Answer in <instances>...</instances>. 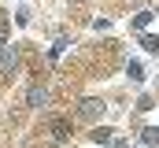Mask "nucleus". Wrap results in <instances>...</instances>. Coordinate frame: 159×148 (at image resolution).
<instances>
[{"label": "nucleus", "instance_id": "f257e3e1", "mask_svg": "<svg viewBox=\"0 0 159 148\" xmlns=\"http://www.w3.org/2000/svg\"><path fill=\"white\" fill-rule=\"evenodd\" d=\"M52 137L56 141H67L70 137V118H52Z\"/></svg>", "mask_w": 159, "mask_h": 148}, {"label": "nucleus", "instance_id": "f03ea898", "mask_svg": "<svg viewBox=\"0 0 159 148\" xmlns=\"http://www.w3.org/2000/svg\"><path fill=\"white\" fill-rule=\"evenodd\" d=\"M81 115H96V100H85L81 104Z\"/></svg>", "mask_w": 159, "mask_h": 148}, {"label": "nucleus", "instance_id": "7ed1b4c3", "mask_svg": "<svg viewBox=\"0 0 159 148\" xmlns=\"http://www.w3.org/2000/svg\"><path fill=\"white\" fill-rule=\"evenodd\" d=\"M30 100H34V108H41V104H44V93H41V89H34V93H30Z\"/></svg>", "mask_w": 159, "mask_h": 148}, {"label": "nucleus", "instance_id": "20e7f679", "mask_svg": "<svg viewBox=\"0 0 159 148\" xmlns=\"http://www.w3.org/2000/svg\"><path fill=\"white\" fill-rule=\"evenodd\" d=\"M4 37H7V26H4V22H0V41H4Z\"/></svg>", "mask_w": 159, "mask_h": 148}]
</instances>
